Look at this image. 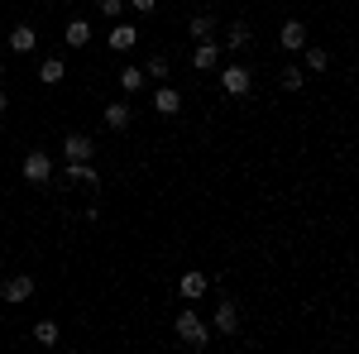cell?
Masks as SVG:
<instances>
[{
  "label": "cell",
  "mask_w": 359,
  "mask_h": 354,
  "mask_svg": "<svg viewBox=\"0 0 359 354\" xmlns=\"http://www.w3.org/2000/svg\"><path fill=\"white\" fill-rule=\"evenodd\" d=\"M177 340H182L187 350H206V340H211V326L196 316L192 306H182V311H177Z\"/></svg>",
  "instance_id": "obj_1"
},
{
  "label": "cell",
  "mask_w": 359,
  "mask_h": 354,
  "mask_svg": "<svg viewBox=\"0 0 359 354\" xmlns=\"http://www.w3.org/2000/svg\"><path fill=\"white\" fill-rule=\"evenodd\" d=\"M221 91L235 96V101H245L249 91H254V72H249L245 62H225L221 67Z\"/></svg>",
  "instance_id": "obj_2"
},
{
  "label": "cell",
  "mask_w": 359,
  "mask_h": 354,
  "mask_svg": "<svg viewBox=\"0 0 359 354\" xmlns=\"http://www.w3.org/2000/svg\"><path fill=\"white\" fill-rule=\"evenodd\" d=\"M25 182H34V187L53 182V158H48L43 149H29L25 154Z\"/></svg>",
  "instance_id": "obj_3"
},
{
  "label": "cell",
  "mask_w": 359,
  "mask_h": 354,
  "mask_svg": "<svg viewBox=\"0 0 359 354\" xmlns=\"http://www.w3.org/2000/svg\"><path fill=\"white\" fill-rule=\"evenodd\" d=\"M91 154H96V144H91V135H82V130L62 135V158H67V163H91Z\"/></svg>",
  "instance_id": "obj_4"
},
{
  "label": "cell",
  "mask_w": 359,
  "mask_h": 354,
  "mask_svg": "<svg viewBox=\"0 0 359 354\" xmlns=\"http://www.w3.org/2000/svg\"><path fill=\"white\" fill-rule=\"evenodd\" d=\"M211 330H216V335H235V330H240V306H235L230 297H221V306H216V321H211Z\"/></svg>",
  "instance_id": "obj_5"
},
{
  "label": "cell",
  "mask_w": 359,
  "mask_h": 354,
  "mask_svg": "<svg viewBox=\"0 0 359 354\" xmlns=\"http://www.w3.org/2000/svg\"><path fill=\"white\" fill-rule=\"evenodd\" d=\"M278 43H283V53H302L306 48V25L302 20H287V25L278 29Z\"/></svg>",
  "instance_id": "obj_6"
},
{
  "label": "cell",
  "mask_w": 359,
  "mask_h": 354,
  "mask_svg": "<svg viewBox=\"0 0 359 354\" xmlns=\"http://www.w3.org/2000/svg\"><path fill=\"white\" fill-rule=\"evenodd\" d=\"M221 43H216V39H196V53H192V67L196 72H211V67H216V62H221Z\"/></svg>",
  "instance_id": "obj_7"
},
{
  "label": "cell",
  "mask_w": 359,
  "mask_h": 354,
  "mask_svg": "<svg viewBox=\"0 0 359 354\" xmlns=\"http://www.w3.org/2000/svg\"><path fill=\"white\" fill-rule=\"evenodd\" d=\"M177 292H182L187 301L206 297V292H211V278H206V273H196V268H187L182 278H177Z\"/></svg>",
  "instance_id": "obj_8"
},
{
  "label": "cell",
  "mask_w": 359,
  "mask_h": 354,
  "mask_svg": "<svg viewBox=\"0 0 359 354\" xmlns=\"http://www.w3.org/2000/svg\"><path fill=\"white\" fill-rule=\"evenodd\" d=\"M67 182H86V187H101V168H91V163H67L62 168V187Z\"/></svg>",
  "instance_id": "obj_9"
},
{
  "label": "cell",
  "mask_w": 359,
  "mask_h": 354,
  "mask_svg": "<svg viewBox=\"0 0 359 354\" xmlns=\"http://www.w3.org/2000/svg\"><path fill=\"white\" fill-rule=\"evenodd\" d=\"M130 125H135L130 101H111V106H106V130H130Z\"/></svg>",
  "instance_id": "obj_10"
},
{
  "label": "cell",
  "mask_w": 359,
  "mask_h": 354,
  "mask_svg": "<svg viewBox=\"0 0 359 354\" xmlns=\"http://www.w3.org/2000/svg\"><path fill=\"white\" fill-rule=\"evenodd\" d=\"M154 110H158V115H177V110H182V91H177V86H158V91H154Z\"/></svg>",
  "instance_id": "obj_11"
},
{
  "label": "cell",
  "mask_w": 359,
  "mask_h": 354,
  "mask_svg": "<svg viewBox=\"0 0 359 354\" xmlns=\"http://www.w3.org/2000/svg\"><path fill=\"white\" fill-rule=\"evenodd\" d=\"M34 48H39V34H34L29 25L10 29V53H34Z\"/></svg>",
  "instance_id": "obj_12"
},
{
  "label": "cell",
  "mask_w": 359,
  "mask_h": 354,
  "mask_svg": "<svg viewBox=\"0 0 359 354\" xmlns=\"http://www.w3.org/2000/svg\"><path fill=\"white\" fill-rule=\"evenodd\" d=\"M0 297L5 301H29L34 297V278H10V282L0 287Z\"/></svg>",
  "instance_id": "obj_13"
},
{
  "label": "cell",
  "mask_w": 359,
  "mask_h": 354,
  "mask_svg": "<svg viewBox=\"0 0 359 354\" xmlns=\"http://www.w3.org/2000/svg\"><path fill=\"white\" fill-rule=\"evenodd\" d=\"M62 39H67V48H86V43H91V25H86V20H67Z\"/></svg>",
  "instance_id": "obj_14"
},
{
  "label": "cell",
  "mask_w": 359,
  "mask_h": 354,
  "mask_svg": "<svg viewBox=\"0 0 359 354\" xmlns=\"http://www.w3.org/2000/svg\"><path fill=\"white\" fill-rule=\"evenodd\" d=\"M225 48H230V53H245L249 48V25L245 20H235V25L225 29Z\"/></svg>",
  "instance_id": "obj_15"
},
{
  "label": "cell",
  "mask_w": 359,
  "mask_h": 354,
  "mask_svg": "<svg viewBox=\"0 0 359 354\" xmlns=\"http://www.w3.org/2000/svg\"><path fill=\"white\" fill-rule=\"evenodd\" d=\"M62 72H67L62 57H43V62H39V82H43V86H57V82H62Z\"/></svg>",
  "instance_id": "obj_16"
},
{
  "label": "cell",
  "mask_w": 359,
  "mask_h": 354,
  "mask_svg": "<svg viewBox=\"0 0 359 354\" xmlns=\"http://www.w3.org/2000/svg\"><path fill=\"white\" fill-rule=\"evenodd\" d=\"M135 43H139V29H135V25H115V29H111V48H115V53L135 48Z\"/></svg>",
  "instance_id": "obj_17"
},
{
  "label": "cell",
  "mask_w": 359,
  "mask_h": 354,
  "mask_svg": "<svg viewBox=\"0 0 359 354\" xmlns=\"http://www.w3.org/2000/svg\"><path fill=\"white\" fill-rule=\"evenodd\" d=\"M278 82H283V91H302V67H297V62H287V67L278 72Z\"/></svg>",
  "instance_id": "obj_18"
},
{
  "label": "cell",
  "mask_w": 359,
  "mask_h": 354,
  "mask_svg": "<svg viewBox=\"0 0 359 354\" xmlns=\"http://www.w3.org/2000/svg\"><path fill=\"white\" fill-rule=\"evenodd\" d=\"M302 53H306V67H311V72H326V67H331V53H326V48H311V43H306Z\"/></svg>",
  "instance_id": "obj_19"
},
{
  "label": "cell",
  "mask_w": 359,
  "mask_h": 354,
  "mask_svg": "<svg viewBox=\"0 0 359 354\" xmlns=\"http://www.w3.org/2000/svg\"><path fill=\"white\" fill-rule=\"evenodd\" d=\"M192 34L196 39H216V15H192Z\"/></svg>",
  "instance_id": "obj_20"
},
{
  "label": "cell",
  "mask_w": 359,
  "mask_h": 354,
  "mask_svg": "<svg viewBox=\"0 0 359 354\" xmlns=\"http://www.w3.org/2000/svg\"><path fill=\"white\" fill-rule=\"evenodd\" d=\"M57 335H62L57 321H39V326H34V340H39V345H57Z\"/></svg>",
  "instance_id": "obj_21"
},
{
  "label": "cell",
  "mask_w": 359,
  "mask_h": 354,
  "mask_svg": "<svg viewBox=\"0 0 359 354\" xmlns=\"http://www.w3.org/2000/svg\"><path fill=\"white\" fill-rule=\"evenodd\" d=\"M120 91H144V72L139 67H125L120 72Z\"/></svg>",
  "instance_id": "obj_22"
},
{
  "label": "cell",
  "mask_w": 359,
  "mask_h": 354,
  "mask_svg": "<svg viewBox=\"0 0 359 354\" xmlns=\"http://www.w3.org/2000/svg\"><path fill=\"white\" fill-rule=\"evenodd\" d=\"M144 77H158V82H163V77H168V57H149V67H144Z\"/></svg>",
  "instance_id": "obj_23"
},
{
  "label": "cell",
  "mask_w": 359,
  "mask_h": 354,
  "mask_svg": "<svg viewBox=\"0 0 359 354\" xmlns=\"http://www.w3.org/2000/svg\"><path fill=\"white\" fill-rule=\"evenodd\" d=\"M101 15L115 20V15H125V0H101Z\"/></svg>",
  "instance_id": "obj_24"
},
{
  "label": "cell",
  "mask_w": 359,
  "mask_h": 354,
  "mask_svg": "<svg viewBox=\"0 0 359 354\" xmlns=\"http://www.w3.org/2000/svg\"><path fill=\"white\" fill-rule=\"evenodd\" d=\"M125 5H130L135 15H154V5H158V0H125Z\"/></svg>",
  "instance_id": "obj_25"
},
{
  "label": "cell",
  "mask_w": 359,
  "mask_h": 354,
  "mask_svg": "<svg viewBox=\"0 0 359 354\" xmlns=\"http://www.w3.org/2000/svg\"><path fill=\"white\" fill-rule=\"evenodd\" d=\"M5 106H10V96H5V91H0V115H5Z\"/></svg>",
  "instance_id": "obj_26"
}]
</instances>
